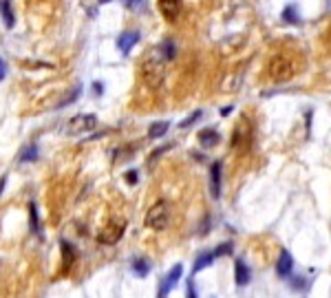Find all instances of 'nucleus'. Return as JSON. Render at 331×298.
<instances>
[{
    "label": "nucleus",
    "instance_id": "nucleus-27",
    "mask_svg": "<svg viewBox=\"0 0 331 298\" xmlns=\"http://www.w3.org/2000/svg\"><path fill=\"white\" fill-rule=\"evenodd\" d=\"M186 298H197V290H195V283L188 281V287H186Z\"/></svg>",
    "mask_w": 331,
    "mask_h": 298
},
{
    "label": "nucleus",
    "instance_id": "nucleus-17",
    "mask_svg": "<svg viewBox=\"0 0 331 298\" xmlns=\"http://www.w3.org/2000/svg\"><path fill=\"white\" fill-rule=\"evenodd\" d=\"M212 261H214V252H201L197 256L195 269H192V272H201V269H206L207 265H212Z\"/></svg>",
    "mask_w": 331,
    "mask_h": 298
},
{
    "label": "nucleus",
    "instance_id": "nucleus-26",
    "mask_svg": "<svg viewBox=\"0 0 331 298\" xmlns=\"http://www.w3.org/2000/svg\"><path fill=\"white\" fill-rule=\"evenodd\" d=\"M124 179L130 183V186H135V183L139 181V172H137V170H128V172L124 174Z\"/></svg>",
    "mask_w": 331,
    "mask_h": 298
},
{
    "label": "nucleus",
    "instance_id": "nucleus-6",
    "mask_svg": "<svg viewBox=\"0 0 331 298\" xmlns=\"http://www.w3.org/2000/svg\"><path fill=\"white\" fill-rule=\"evenodd\" d=\"M252 141V124L248 117H241L239 124L234 126V135H232V148L234 150H245Z\"/></svg>",
    "mask_w": 331,
    "mask_h": 298
},
{
    "label": "nucleus",
    "instance_id": "nucleus-22",
    "mask_svg": "<svg viewBox=\"0 0 331 298\" xmlns=\"http://www.w3.org/2000/svg\"><path fill=\"white\" fill-rule=\"evenodd\" d=\"M132 153H135V146H128L126 150H117L115 157H113V162H115V164H122L124 159H130V157H132Z\"/></svg>",
    "mask_w": 331,
    "mask_h": 298
},
{
    "label": "nucleus",
    "instance_id": "nucleus-24",
    "mask_svg": "<svg viewBox=\"0 0 331 298\" xmlns=\"http://www.w3.org/2000/svg\"><path fill=\"white\" fill-rule=\"evenodd\" d=\"M232 248H234L232 243H223V245H219V248L214 250V258H216V256H225V254H232Z\"/></svg>",
    "mask_w": 331,
    "mask_h": 298
},
{
    "label": "nucleus",
    "instance_id": "nucleus-11",
    "mask_svg": "<svg viewBox=\"0 0 331 298\" xmlns=\"http://www.w3.org/2000/svg\"><path fill=\"white\" fill-rule=\"evenodd\" d=\"M291 269H294V258H291V254H290V252H285V250H283L281 256H278V263H276V272H278V276L287 278V276L291 274Z\"/></svg>",
    "mask_w": 331,
    "mask_h": 298
},
{
    "label": "nucleus",
    "instance_id": "nucleus-16",
    "mask_svg": "<svg viewBox=\"0 0 331 298\" xmlns=\"http://www.w3.org/2000/svg\"><path fill=\"white\" fill-rule=\"evenodd\" d=\"M36 159H38V146L29 144V146H25V150L20 153L18 164H29V162H36Z\"/></svg>",
    "mask_w": 331,
    "mask_h": 298
},
{
    "label": "nucleus",
    "instance_id": "nucleus-7",
    "mask_svg": "<svg viewBox=\"0 0 331 298\" xmlns=\"http://www.w3.org/2000/svg\"><path fill=\"white\" fill-rule=\"evenodd\" d=\"M181 274H183V265H181V263H177L168 274H166V278L162 281V285H159V298H166V296H168V292L179 283Z\"/></svg>",
    "mask_w": 331,
    "mask_h": 298
},
{
    "label": "nucleus",
    "instance_id": "nucleus-8",
    "mask_svg": "<svg viewBox=\"0 0 331 298\" xmlns=\"http://www.w3.org/2000/svg\"><path fill=\"white\" fill-rule=\"evenodd\" d=\"M159 11L168 22H177L181 16V2L179 0H159Z\"/></svg>",
    "mask_w": 331,
    "mask_h": 298
},
{
    "label": "nucleus",
    "instance_id": "nucleus-14",
    "mask_svg": "<svg viewBox=\"0 0 331 298\" xmlns=\"http://www.w3.org/2000/svg\"><path fill=\"white\" fill-rule=\"evenodd\" d=\"M0 16H2L4 27H7V29H13V25H16V18H13L11 2H7V0H0Z\"/></svg>",
    "mask_w": 331,
    "mask_h": 298
},
{
    "label": "nucleus",
    "instance_id": "nucleus-2",
    "mask_svg": "<svg viewBox=\"0 0 331 298\" xmlns=\"http://www.w3.org/2000/svg\"><path fill=\"white\" fill-rule=\"evenodd\" d=\"M267 73H269V78H272L274 82H278V84L290 82V80L294 78V62H291V58L278 53V55H274V58L269 60Z\"/></svg>",
    "mask_w": 331,
    "mask_h": 298
},
{
    "label": "nucleus",
    "instance_id": "nucleus-21",
    "mask_svg": "<svg viewBox=\"0 0 331 298\" xmlns=\"http://www.w3.org/2000/svg\"><path fill=\"white\" fill-rule=\"evenodd\" d=\"M283 20L290 22V25H294V22L300 20V16H298V11H296L294 4H287V7H285V11H283Z\"/></svg>",
    "mask_w": 331,
    "mask_h": 298
},
{
    "label": "nucleus",
    "instance_id": "nucleus-18",
    "mask_svg": "<svg viewBox=\"0 0 331 298\" xmlns=\"http://www.w3.org/2000/svg\"><path fill=\"white\" fill-rule=\"evenodd\" d=\"M168 128H170V122H155V124L148 128V137H150V139H157V137L166 135Z\"/></svg>",
    "mask_w": 331,
    "mask_h": 298
},
{
    "label": "nucleus",
    "instance_id": "nucleus-29",
    "mask_svg": "<svg viewBox=\"0 0 331 298\" xmlns=\"http://www.w3.org/2000/svg\"><path fill=\"white\" fill-rule=\"evenodd\" d=\"M93 93H95V95H102V93H104V84L102 82H93Z\"/></svg>",
    "mask_w": 331,
    "mask_h": 298
},
{
    "label": "nucleus",
    "instance_id": "nucleus-25",
    "mask_svg": "<svg viewBox=\"0 0 331 298\" xmlns=\"http://www.w3.org/2000/svg\"><path fill=\"white\" fill-rule=\"evenodd\" d=\"M78 95H80V86H75L73 91H71V95L69 97H64L62 102L58 104V108H62V106H66V104H71V102H75V99H78Z\"/></svg>",
    "mask_w": 331,
    "mask_h": 298
},
{
    "label": "nucleus",
    "instance_id": "nucleus-23",
    "mask_svg": "<svg viewBox=\"0 0 331 298\" xmlns=\"http://www.w3.org/2000/svg\"><path fill=\"white\" fill-rule=\"evenodd\" d=\"M199 117H201V111H195V113H192V115H188L186 120H183L181 124H179V128H188V126H190V124H195V122L199 120Z\"/></svg>",
    "mask_w": 331,
    "mask_h": 298
},
{
    "label": "nucleus",
    "instance_id": "nucleus-13",
    "mask_svg": "<svg viewBox=\"0 0 331 298\" xmlns=\"http://www.w3.org/2000/svg\"><path fill=\"white\" fill-rule=\"evenodd\" d=\"M219 141H221V135L214 128H207V130L199 132V144L206 146V148H212V146H216Z\"/></svg>",
    "mask_w": 331,
    "mask_h": 298
},
{
    "label": "nucleus",
    "instance_id": "nucleus-3",
    "mask_svg": "<svg viewBox=\"0 0 331 298\" xmlns=\"http://www.w3.org/2000/svg\"><path fill=\"white\" fill-rule=\"evenodd\" d=\"M124 230H126V219H122V216H111V219L102 225V230L97 232V241L102 245H115L117 241L124 236Z\"/></svg>",
    "mask_w": 331,
    "mask_h": 298
},
{
    "label": "nucleus",
    "instance_id": "nucleus-5",
    "mask_svg": "<svg viewBox=\"0 0 331 298\" xmlns=\"http://www.w3.org/2000/svg\"><path fill=\"white\" fill-rule=\"evenodd\" d=\"M93 128H97V117L91 115V113H80V115L71 117L66 122V135H84V132H91Z\"/></svg>",
    "mask_w": 331,
    "mask_h": 298
},
{
    "label": "nucleus",
    "instance_id": "nucleus-10",
    "mask_svg": "<svg viewBox=\"0 0 331 298\" xmlns=\"http://www.w3.org/2000/svg\"><path fill=\"white\" fill-rule=\"evenodd\" d=\"M221 172H223L221 162H214L210 166V190H212V197L214 199L221 197Z\"/></svg>",
    "mask_w": 331,
    "mask_h": 298
},
{
    "label": "nucleus",
    "instance_id": "nucleus-31",
    "mask_svg": "<svg viewBox=\"0 0 331 298\" xmlns=\"http://www.w3.org/2000/svg\"><path fill=\"white\" fill-rule=\"evenodd\" d=\"M4 183H7V177H0V197H2V190H4Z\"/></svg>",
    "mask_w": 331,
    "mask_h": 298
},
{
    "label": "nucleus",
    "instance_id": "nucleus-1",
    "mask_svg": "<svg viewBox=\"0 0 331 298\" xmlns=\"http://www.w3.org/2000/svg\"><path fill=\"white\" fill-rule=\"evenodd\" d=\"M168 64H170V60L166 58L162 46H155V49L146 51L139 60V75L146 86H150V88L162 86L166 71H168Z\"/></svg>",
    "mask_w": 331,
    "mask_h": 298
},
{
    "label": "nucleus",
    "instance_id": "nucleus-28",
    "mask_svg": "<svg viewBox=\"0 0 331 298\" xmlns=\"http://www.w3.org/2000/svg\"><path fill=\"white\" fill-rule=\"evenodd\" d=\"M4 75H7V62H4V60L0 58V82L4 80Z\"/></svg>",
    "mask_w": 331,
    "mask_h": 298
},
{
    "label": "nucleus",
    "instance_id": "nucleus-30",
    "mask_svg": "<svg viewBox=\"0 0 331 298\" xmlns=\"http://www.w3.org/2000/svg\"><path fill=\"white\" fill-rule=\"evenodd\" d=\"M232 111H234V108H232V106H223V108H221V111H219V113H221V117H228V115H230V113H232Z\"/></svg>",
    "mask_w": 331,
    "mask_h": 298
},
{
    "label": "nucleus",
    "instance_id": "nucleus-9",
    "mask_svg": "<svg viewBox=\"0 0 331 298\" xmlns=\"http://www.w3.org/2000/svg\"><path fill=\"white\" fill-rule=\"evenodd\" d=\"M137 40H139V33H137V31H124V33H120V38H117V49H120L124 55H128L130 49L137 44Z\"/></svg>",
    "mask_w": 331,
    "mask_h": 298
},
{
    "label": "nucleus",
    "instance_id": "nucleus-20",
    "mask_svg": "<svg viewBox=\"0 0 331 298\" xmlns=\"http://www.w3.org/2000/svg\"><path fill=\"white\" fill-rule=\"evenodd\" d=\"M29 225L33 234H40V221H38V206L36 203H29Z\"/></svg>",
    "mask_w": 331,
    "mask_h": 298
},
{
    "label": "nucleus",
    "instance_id": "nucleus-12",
    "mask_svg": "<svg viewBox=\"0 0 331 298\" xmlns=\"http://www.w3.org/2000/svg\"><path fill=\"white\" fill-rule=\"evenodd\" d=\"M234 278H236V285H239V287L248 285L249 278H252V274H249V267H248V265H245L243 261H241V258L234 263Z\"/></svg>",
    "mask_w": 331,
    "mask_h": 298
},
{
    "label": "nucleus",
    "instance_id": "nucleus-19",
    "mask_svg": "<svg viewBox=\"0 0 331 298\" xmlns=\"http://www.w3.org/2000/svg\"><path fill=\"white\" fill-rule=\"evenodd\" d=\"M132 272L137 274V276H148V272H150V263L146 261V258H135L132 261Z\"/></svg>",
    "mask_w": 331,
    "mask_h": 298
},
{
    "label": "nucleus",
    "instance_id": "nucleus-15",
    "mask_svg": "<svg viewBox=\"0 0 331 298\" xmlns=\"http://www.w3.org/2000/svg\"><path fill=\"white\" fill-rule=\"evenodd\" d=\"M73 261H75V250H73V245H71L69 241H62V265H64L66 272L73 267Z\"/></svg>",
    "mask_w": 331,
    "mask_h": 298
},
{
    "label": "nucleus",
    "instance_id": "nucleus-4",
    "mask_svg": "<svg viewBox=\"0 0 331 298\" xmlns=\"http://www.w3.org/2000/svg\"><path fill=\"white\" fill-rule=\"evenodd\" d=\"M170 223V203L162 199L148 212H146V228L150 230H166Z\"/></svg>",
    "mask_w": 331,
    "mask_h": 298
}]
</instances>
